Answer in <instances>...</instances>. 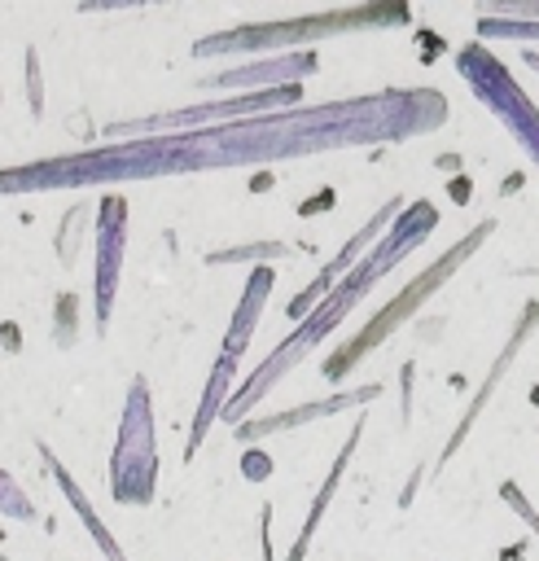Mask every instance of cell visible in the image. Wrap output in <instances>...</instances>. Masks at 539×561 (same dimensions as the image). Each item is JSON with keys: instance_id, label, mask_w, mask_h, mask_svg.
<instances>
[{"instance_id": "cell-10", "label": "cell", "mask_w": 539, "mask_h": 561, "mask_svg": "<svg viewBox=\"0 0 539 561\" xmlns=\"http://www.w3.org/2000/svg\"><path fill=\"white\" fill-rule=\"evenodd\" d=\"M0 508L4 513H13V517H35V508H31V500H22V491L13 486V478L0 469Z\"/></svg>"}, {"instance_id": "cell-4", "label": "cell", "mask_w": 539, "mask_h": 561, "mask_svg": "<svg viewBox=\"0 0 539 561\" xmlns=\"http://www.w3.org/2000/svg\"><path fill=\"white\" fill-rule=\"evenodd\" d=\"M364 394H377V390H355V394H337V399H329V403H307V408H294V412H276V416H263L259 425H241L237 434L250 443V438H263V434L289 430V425H307L311 416H333V412L351 408V403H355V399H364Z\"/></svg>"}, {"instance_id": "cell-6", "label": "cell", "mask_w": 539, "mask_h": 561, "mask_svg": "<svg viewBox=\"0 0 539 561\" xmlns=\"http://www.w3.org/2000/svg\"><path fill=\"white\" fill-rule=\"evenodd\" d=\"M355 438H359V425L346 434V443H342V456L333 460V473L324 478V486H320V495H316V504H311V513H307V526H302V539L294 543V561L307 552V539L316 535V526H320V513H324V504L333 500V486H337V478H342V469H346V456H351V447H355Z\"/></svg>"}, {"instance_id": "cell-5", "label": "cell", "mask_w": 539, "mask_h": 561, "mask_svg": "<svg viewBox=\"0 0 539 561\" xmlns=\"http://www.w3.org/2000/svg\"><path fill=\"white\" fill-rule=\"evenodd\" d=\"M267 294H272V272H267V267H259V272L250 276V285H245L241 302H237V320H232L228 342H223V355H228V359H237V355H241V346H245V337H250V329H254V311L267 302Z\"/></svg>"}, {"instance_id": "cell-2", "label": "cell", "mask_w": 539, "mask_h": 561, "mask_svg": "<svg viewBox=\"0 0 539 561\" xmlns=\"http://www.w3.org/2000/svg\"><path fill=\"white\" fill-rule=\"evenodd\" d=\"M153 478H158V451H153V425H149V394H145V381H136L127 399V421L114 447V500L149 504Z\"/></svg>"}, {"instance_id": "cell-11", "label": "cell", "mask_w": 539, "mask_h": 561, "mask_svg": "<svg viewBox=\"0 0 539 561\" xmlns=\"http://www.w3.org/2000/svg\"><path fill=\"white\" fill-rule=\"evenodd\" d=\"M500 491H504V500H508V504H513V508H517V513H521V517H526V522H530V526L539 530V513H535V508H530V504L521 500V491H517V482H504Z\"/></svg>"}, {"instance_id": "cell-3", "label": "cell", "mask_w": 539, "mask_h": 561, "mask_svg": "<svg viewBox=\"0 0 539 561\" xmlns=\"http://www.w3.org/2000/svg\"><path fill=\"white\" fill-rule=\"evenodd\" d=\"M123 228H127V202L105 197L101 202V228H96V329H105L123 263Z\"/></svg>"}, {"instance_id": "cell-7", "label": "cell", "mask_w": 539, "mask_h": 561, "mask_svg": "<svg viewBox=\"0 0 539 561\" xmlns=\"http://www.w3.org/2000/svg\"><path fill=\"white\" fill-rule=\"evenodd\" d=\"M48 469L57 473V482H61V491L70 495V504L79 508V517H83V526H88V530H92V539H96V543L105 548V557H110V561H123V548H118V543H114V539L105 535V526H101V517H96V513H92V504H88V500L79 495V486H74L70 478H66V469H61V465L53 460V451H48Z\"/></svg>"}, {"instance_id": "cell-9", "label": "cell", "mask_w": 539, "mask_h": 561, "mask_svg": "<svg viewBox=\"0 0 539 561\" xmlns=\"http://www.w3.org/2000/svg\"><path fill=\"white\" fill-rule=\"evenodd\" d=\"M79 228H83V206H70L66 219H61V232H57V254H61L66 267L74 263V237H79Z\"/></svg>"}, {"instance_id": "cell-14", "label": "cell", "mask_w": 539, "mask_h": 561, "mask_svg": "<svg viewBox=\"0 0 539 561\" xmlns=\"http://www.w3.org/2000/svg\"><path fill=\"white\" fill-rule=\"evenodd\" d=\"M0 337H4V346H9V351H18V342H22V333H18L13 324H0Z\"/></svg>"}, {"instance_id": "cell-13", "label": "cell", "mask_w": 539, "mask_h": 561, "mask_svg": "<svg viewBox=\"0 0 539 561\" xmlns=\"http://www.w3.org/2000/svg\"><path fill=\"white\" fill-rule=\"evenodd\" d=\"M74 302H79L74 294H66V298H61V333H57L61 342H70V311H74Z\"/></svg>"}, {"instance_id": "cell-8", "label": "cell", "mask_w": 539, "mask_h": 561, "mask_svg": "<svg viewBox=\"0 0 539 561\" xmlns=\"http://www.w3.org/2000/svg\"><path fill=\"white\" fill-rule=\"evenodd\" d=\"M232 364H237V359H228V355L215 364V377H210V394H206V403H202V412H197V425H193L188 451H197L202 434L210 430V421H215V412H219V394H223V390H228V381H232Z\"/></svg>"}, {"instance_id": "cell-1", "label": "cell", "mask_w": 539, "mask_h": 561, "mask_svg": "<svg viewBox=\"0 0 539 561\" xmlns=\"http://www.w3.org/2000/svg\"><path fill=\"white\" fill-rule=\"evenodd\" d=\"M491 232H495V224L482 219V224H478L469 237H460L438 263H429L416 280H408V285H403V289H399V294H394V298H390V302H386V307H381V311H377V316H372V320H368V324H364V329H359V333H355V337L324 364V377H342V373H346L351 364H359L377 342H386V337H390V333H394V329H399V324H403V320H408V316H412V311H416V307H421V302H425V298H429V294H434V289H438V285H443V280H447V276H451V272H456V267H460L486 237H491Z\"/></svg>"}, {"instance_id": "cell-12", "label": "cell", "mask_w": 539, "mask_h": 561, "mask_svg": "<svg viewBox=\"0 0 539 561\" xmlns=\"http://www.w3.org/2000/svg\"><path fill=\"white\" fill-rule=\"evenodd\" d=\"M267 469H272V465L263 460V451H250V456H245V478H267Z\"/></svg>"}]
</instances>
